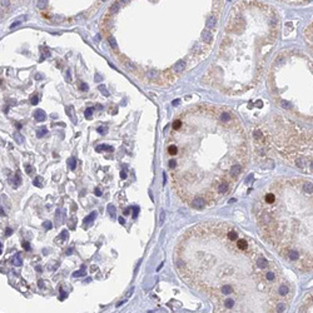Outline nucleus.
<instances>
[{
  "mask_svg": "<svg viewBox=\"0 0 313 313\" xmlns=\"http://www.w3.org/2000/svg\"><path fill=\"white\" fill-rule=\"evenodd\" d=\"M179 276L207 294L214 313H277L288 283L274 258L236 226L205 222L182 236L174 250Z\"/></svg>",
  "mask_w": 313,
  "mask_h": 313,
  "instance_id": "nucleus-1",
  "label": "nucleus"
},
{
  "mask_svg": "<svg viewBox=\"0 0 313 313\" xmlns=\"http://www.w3.org/2000/svg\"><path fill=\"white\" fill-rule=\"evenodd\" d=\"M165 154L173 188L194 209L214 205L231 193L249 159L239 117L210 104L188 107L174 119Z\"/></svg>",
  "mask_w": 313,
  "mask_h": 313,
  "instance_id": "nucleus-2",
  "label": "nucleus"
},
{
  "mask_svg": "<svg viewBox=\"0 0 313 313\" xmlns=\"http://www.w3.org/2000/svg\"><path fill=\"white\" fill-rule=\"evenodd\" d=\"M278 33L274 8L259 1L237 3L228 16L218 55L203 80L232 95L250 90L258 84Z\"/></svg>",
  "mask_w": 313,
  "mask_h": 313,
  "instance_id": "nucleus-3",
  "label": "nucleus"
},
{
  "mask_svg": "<svg viewBox=\"0 0 313 313\" xmlns=\"http://www.w3.org/2000/svg\"><path fill=\"white\" fill-rule=\"evenodd\" d=\"M254 214L263 238L283 259L312 272V182L283 178L257 198Z\"/></svg>",
  "mask_w": 313,
  "mask_h": 313,
  "instance_id": "nucleus-4",
  "label": "nucleus"
},
{
  "mask_svg": "<svg viewBox=\"0 0 313 313\" xmlns=\"http://www.w3.org/2000/svg\"><path fill=\"white\" fill-rule=\"evenodd\" d=\"M278 56L292 83L271 70L269 88L272 94L281 107L289 110L293 115L306 119L301 104L304 103L306 108L312 112V82H302L312 79V60L292 50L283 51Z\"/></svg>",
  "mask_w": 313,
  "mask_h": 313,
  "instance_id": "nucleus-5",
  "label": "nucleus"
},
{
  "mask_svg": "<svg viewBox=\"0 0 313 313\" xmlns=\"http://www.w3.org/2000/svg\"><path fill=\"white\" fill-rule=\"evenodd\" d=\"M34 118L36 119L38 122H44L45 120V113H44L43 110L38 109V110H35V113H34Z\"/></svg>",
  "mask_w": 313,
  "mask_h": 313,
  "instance_id": "nucleus-6",
  "label": "nucleus"
},
{
  "mask_svg": "<svg viewBox=\"0 0 313 313\" xmlns=\"http://www.w3.org/2000/svg\"><path fill=\"white\" fill-rule=\"evenodd\" d=\"M10 183H11L13 188H18V187H19V184L21 183V178H20L19 173H16L14 178H10Z\"/></svg>",
  "mask_w": 313,
  "mask_h": 313,
  "instance_id": "nucleus-7",
  "label": "nucleus"
},
{
  "mask_svg": "<svg viewBox=\"0 0 313 313\" xmlns=\"http://www.w3.org/2000/svg\"><path fill=\"white\" fill-rule=\"evenodd\" d=\"M25 19H26V16H25V15H24V16H21V18H18V19L14 21V23H13V24L10 25V29H14V28H16V26H18V25H20V24L23 23V21H24Z\"/></svg>",
  "mask_w": 313,
  "mask_h": 313,
  "instance_id": "nucleus-8",
  "label": "nucleus"
},
{
  "mask_svg": "<svg viewBox=\"0 0 313 313\" xmlns=\"http://www.w3.org/2000/svg\"><path fill=\"white\" fill-rule=\"evenodd\" d=\"M96 152H102V150H108V152H113V148L109 147V145H99V147L95 148Z\"/></svg>",
  "mask_w": 313,
  "mask_h": 313,
  "instance_id": "nucleus-9",
  "label": "nucleus"
},
{
  "mask_svg": "<svg viewBox=\"0 0 313 313\" xmlns=\"http://www.w3.org/2000/svg\"><path fill=\"white\" fill-rule=\"evenodd\" d=\"M13 264H14V266H16V267L21 266V258H20V255H19V254H15V255H14V258H13Z\"/></svg>",
  "mask_w": 313,
  "mask_h": 313,
  "instance_id": "nucleus-10",
  "label": "nucleus"
},
{
  "mask_svg": "<svg viewBox=\"0 0 313 313\" xmlns=\"http://www.w3.org/2000/svg\"><path fill=\"white\" fill-rule=\"evenodd\" d=\"M95 217H96V213H95V212H93V213H91L90 215H88V217L84 219V223H89V222L91 223V222H93V220L95 219Z\"/></svg>",
  "mask_w": 313,
  "mask_h": 313,
  "instance_id": "nucleus-11",
  "label": "nucleus"
},
{
  "mask_svg": "<svg viewBox=\"0 0 313 313\" xmlns=\"http://www.w3.org/2000/svg\"><path fill=\"white\" fill-rule=\"evenodd\" d=\"M14 139H15L19 144H23V143H24V136H23V135H19V133H15V134H14Z\"/></svg>",
  "mask_w": 313,
  "mask_h": 313,
  "instance_id": "nucleus-12",
  "label": "nucleus"
},
{
  "mask_svg": "<svg viewBox=\"0 0 313 313\" xmlns=\"http://www.w3.org/2000/svg\"><path fill=\"white\" fill-rule=\"evenodd\" d=\"M34 186L35 187H41V183H43V178H40V177H36L34 179Z\"/></svg>",
  "mask_w": 313,
  "mask_h": 313,
  "instance_id": "nucleus-13",
  "label": "nucleus"
},
{
  "mask_svg": "<svg viewBox=\"0 0 313 313\" xmlns=\"http://www.w3.org/2000/svg\"><path fill=\"white\" fill-rule=\"evenodd\" d=\"M46 133H48V130H46V128H43V129H40V130H38V134H36V135L39 136V138H41V136H44V135H45Z\"/></svg>",
  "mask_w": 313,
  "mask_h": 313,
  "instance_id": "nucleus-14",
  "label": "nucleus"
},
{
  "mask_svg": "<svg viewBox=\"0 0 313 313\" xmlns=\"http://www.w3.org/2000/svg\"><path fill=\"white\" fill-rule=\"evenodd\" d=\"M108 212L112 217H114V215H115V208H114V205H108Z\"/></svg>",
  "mask_w": 313,
  "mask_h": 313,
  "instance_id": "nucleus-15",
  "label": "nucleus"
},
{
  "mask_svg": "<svg viewBox=\"0 0 313 313\" xmlns=\"http://www.w3.org/2000/svg\"><path fill=\"white\" fill-rule=\"evenodd\" d=\"M74 276H75V277H79V276H85V272H84V266L82 267V271H78V272H75V273H74Z\"/></svg>",
  "mask_w": 313,
  "mask_h": 313,
  "instance_id": "nucleus-16",
  "label": "nucleus"
},
{
  "mask_svg": "<svg viewBox=\"0 0 313 313\" xmlns=\"http://www.w3.org/2000/svg\"><path fill=\"white\" fill-rule=\"evenodd\" d=\"M91 115H93V109H86V112H85V118H86V119H90Z\"/></svg>",
  "mask_w": 313,
  "mask_h": 313,
  "instance_id": "nucleus-17",
  "label": "nucleus"
},
{
  "mask_svg": "<svg viewBox=\"0 0 313 313\" xmlns=\"http://www.w3.org/2000/svg\"><path fill=\"white\" fill-rule=\"evenodd\" d=\"M25 170H26V173H28L29 175L34 173V168H33V167H30V165H25Z\"/></svg>",
  "mask_w": 313,
  "mask_h": 313,
  "instance_id": "nucleus-18",
  "label": "nucleus"
},
{
  "mask_svg": "<svg viewBox=\"0 0 313 313\" xmlns=\"http://www.w3.org/2000/svg\"><path fill=\"white\" fill-rule=\"evenodd\" d=\"M48 6V1H39L38 3V8L39 9H44V8H46Z\"/></svg>",
  "mask_w": 313,
  "mask_h": 313,
  "instance_id": "nucleus-19",
  "label": "nucleus"
},
{
  "mask_svg": "<svg viewBox=\"0 0 313 313\" xmlns=\"http://www.w3.org/2000/svg\"><path fill=\"white\" fill-rule=\"evenodd\" d=\"M69 167H70V169L75 168V159H74V158H70L69 159Z\"/></svg>",
  "mask_w": 313,
  "mask_h": 313,
  "instance_id": "nucleus-20",
  "label": "nucleus"
},
{
  "mask_svg": "<svg viewBox=\"0 0 313 313\" xmlns=\"http://www.w3.org/2000/svg\"><path fill=\"white\" fill-rule=\"evenodd\" d=\"M107 130H108V129H107L105 127H100V128H98V132H99L100 134H107Z\"/></svg>",
  "mask_w": 313,
  "mask_h": 313,
  "instance_id": "nucleus-21",
  "label": "nucleus"
},
{
  "mask_svg": "<svg viewBox=\"0 0 313 313\" xmlns=\"http://www.w3.org/2000/svg\"><path fill=\"white\" fill-rule=\"evenodd\" d=\"M23 248H24L25 250H30V244H29L26 240H24V242H23Z\"/></svg>",
  "mask_w": 313,
  "mask_h": 313,
  "instance_id": "nucleus-22",
  "label": "nucleus"
},
{
  "mask_svg": "<svg viewBox=\"0 0 313 313\" xmlns=\"http://www.w3.org/2000/svg\"><path fill=\"white\" fill-rule=\"evenodd\" d=\"M43 227L45 228V229H50L53 226H51V223H50V222H44V223H43Z\"/></svg>",
  "mask_w": 313,
  "mask_h": 313,
  "instance_id": "nucleus-23",
  "label": "nucleus"
},
{
  "mask_svg": "<svg viewBox=\"0 0 313 313\" xmlns=\"http://www.w3.org/2000/svg\"><path fill=\"white\" fill-rule=\"evenodd\" d=\"M30 102H32V104H34V105H35V104H38V102H39V98H38L36 95H35V96H33V98H32V100H30Z\"/></svg>",
  "mask_w": 313,
  "mask_h": 313,
  "instance_id": "nucleus-24",
  "label": "nucleus"
},
{
  "mask_svg": "<svg viewBox=\"0 0 313 313\" xmlns=\"http://www.w3.org/2000/svg\"><path fill=\"white\" fill-rule=\"evenodd\" d=\"M68 238V232L67 231H63L61 232V239H67Z\"/></svg>",
  "mask_w": 313,
  "mask_h": 313,
  "instance_id": "nucleus-25",
  "label": "nucleus"
},
{
  "mask_svg": "<svg viewBox=\"0 0 313 313\" xmlns=\"http://www.w3.org/2000/svg\"><path fill=\"white\" fill-rule=\"evenodd\" d=\"M0 4H1V6H8V5H10V1L4 0V1H0Z\"/></svg>",
  "mask_w": 313,
  "mask_h": 313,
  "instance_id": "nucleus-26",
  "label": "nucleus"
},
{
  "mask_svg": "<svg viewBox=\"0 0 313 313\" xmlns=\"http://www.w3.org/2000/svg\"><path fill=\"white\" fill-rule=\"evenodd\" d=\"M11 233H13V231H11L10 228H6V229H5V236H6V237H9V236L11 234Z\"/></svg>",
  "mask_w": 313,
  "mask_h": 313,
  "instance_id": "nucleus-27",
  "label": "nucleus"
},
{
  "mask_svg": "<svg viewBox=\"0 0 313 313\" xmlns=\"http://www.w3.org/2000/svg\"><path fill=\"white\" fill-rule=\"evenodd\" d=\"M80 88H82V90H88V85L85 84V83H82V84H80Z\"/></svg>",
  "mask_w": 313,
  "mask_h": 313,
  "instance_id": "nucleus-28",
  "label": "nucleus"
},
{
  "mask_svg": "<svg viewBox=\"0 0 313 313\" xmlns=\"http://www.w3.org/2000/svg\"><path fill=\"white\" fill-rule=\"evenodd\" d=\"M95 195H98V197L102 195V191H100L99 188H96V189H95Z\"/></svg>",
  "mask_w": 313,
  "mask_h": 313,
  "instance_id": "nucleus-29",
  "label": "nucleus"
},
{
  "mask_svg": "<svg viewBox=\"0 0 313 313\" xmlns=\"http://www.w3.org/2000/svg\"><path fill=\"white\" fill-rule=\"evenodd\" d=\"M129 212H130V208H127V209L124 210V214H125V215H128V214H130V213H129Z\"/></svg>",
  "mask_w": 313,
  "mask_h": 313,
  "instance_id": "nucleus-30",
  "label": "nucleus"
},
{
  "mask_svg": "<svg viewBox=\"0 0 313 313\" xmlns=\"http://www.w3.org/2000/svg\"><path fill=\"white\" fill-rule=\"evenodd\" d=\"M38 286H39L40 288H43V287H44V282H43V281H39V284H38Z\"/></svg>",
  "mask_w": 313,
  "mask_h": 313,
  "instance_id": "nucleus-31",
  "label": "nucleus"
},
{
  "mask_svg": "<svg viewBox=\"0 0 313 313\" xmlns=\"http://www.w3.org/2000/svg\"><path fill=\"white\" fill-rule=\"evenodd\" d=\"M136 214H138V208L135 207V208H134V214H133V215H134V217H136Z\"/></svg>",
  "mask_w": 313,
  "mask_h": 313,
  "instance_id": "nucleus-32",
  "label": "nucleus"
},
{
  "mask_svg": "<svg viewBox=\"0 0 313 313\" xmlns=\"http://www.w3.org/2000/svg\"><path fill=\"white\" fill-rule=\"evenodd\" d=\"M119 222H120V224H124V219H123V218H119Z\"/></svg>",
  "mask_w": 313,
  "mask_h": 313,
  "instance_id": "nucleus-33",
  "label": "nucleus"
},
{
  "mask_svg": "<svg viewBox=\"0 0 313 313\" xmlns=\"http://www.w3.org/2000/svg\"><path fill=\"white\" fill-rule=\"evenodd\" d=\"M15 125H16V128H18V129H20V128H21V124H19V123H16Z\"/></svg>",
  "mask_w": 313,
  "mask_h": 313,
  "instance_id": "nucleus-34",
  "label": "nucleus"
},
{
  "mask_svg": "<svg viewBox=\"0 0 313 313\" xmlns=\"http://www.w3.org/2000/svg\"><path fill=\"white\" fill-rule=\"evenodd\" d=\"M0 214H1V215H5V213H4V210H3L1 208H0Z\"/></svg>",
  "mask_w": 313,
  "mask_h": 313,
  "instance_id": "nucleus-35",
  "label": "nucleus"
},
{
  "mask_svg": "<svg viewBox=\"0 0 313 313\" xmlns=\"http://www.w3.org/2000/svg\"><path fill=\"white\" fill-rule=\"evenodd\" d=\"M125 177H127L125 173H124V172H122V178H125Z\"/></svg>",
  "mask_w": 313,
  "mask_h": 313,
  "instance_id": "nucleus-36",
  "label": "nucleus"
},
{
  "mask_svg": "<svg viewBox=\"0 0 313 313\" xmlns=\"http://www.w3.org/2000/svg\"><path fill=\"white\" fill-rule=\"evenodd\" d=\"M1 253H3V250H1V248H0V254H1Z\"/></svg>",
  "mask_w": 313,
  "mask_h": 313,
  "instance_id": "nucleus-37",
  "label": "nucleus"
},
{
  "mask_svg": "<svg viewBox=\"0 0 313 313\" xmlns=\"http://www.w3.org/2000/svg\"><path fill=\"white\" fill-rule=\"evenodd\" d=\"M0 248H1V242H0Z\"/></svg>",
  "mask_w": 313,
  "mask_h": 313,
  "instance_id": "nucleus-38",
  "label": "nucleus"
},
{
  "mask_svg": "<svg viewBox=\"0 0 313 313\" xmlns=\"http://www.w3.org/2000/svg\"><path fill=\"white\" fill-rule=\"evenodd\" d=\"M0 84H1V80H0Z\"/></svg>",
  "mask_w": 313,
  "mask_h": 313,
  "instance_id": "nucleus-39",
  "label": "nucleus"
}]
</instances>
